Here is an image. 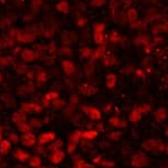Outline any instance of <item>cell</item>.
<instances>
[{
    "instance_id": "30bf717a",
    "label": "cell",
    "mask_w": 168,
    "mask_h": 168,
    "mask_svg": "<svg viewBox=\"0 0 168 168\" xmlns=\"http://www.w3.org/2000/svg\"><path fill=\"white\" fill-rule=\"evenodd\" d=\"M62 66H63V70L66 75H72V74H74V72H75V66H74V64L72 63L71 61H64L63 64H62Z\"/></svg>"
},
{
    "instance_id": "ba28073f",
    "label": "cell",
    "mask_w": 168,
    "mask_h": 168,
    "mask_svg": "<svg viewBox=\"0 0 168 168\" xmlns=\"http://www.w3.org/2000/svg\"><path fill=\"white\" fill-rule=\"evenodd\" d=\"M56 138V134L54 132H45V134H42L38 138V141L40 145H45L47 142H50L53 141L54 139Z\"/></svg>"
},
{
    "instance_id": "f35d334b",
    "label": "cell",
    "mask_w": 168,
    "mask_h": 168,
    "mask_svg": "<svg viewBox=\"0 0 168 168\" xmlns=\"http://www.w3.org/2000/svg\"><path fill=\"white\" fill-rule=\"evenodd\" d=\"M100 156H99V157H95V158H94V159H93V161H94V163H98V161H100Z\"/></svg>"
},
{
    "instance_id": "44dd1931",
    "label": "cell",
    "mask_w": 168,
    "mask_h": 168,
    "mask_svg": "<svg viewBox=\"0 0 168 168\" xmlns=\"http://www.w3.org/2000/svg\"><path fill=\"white\" fill-rule=\"evenodd\" d=\"M40 164H42V161H40V158H39L38 156H34V157H30L29 165L32 166V167L38 168V167H40Z\"/></svg>"
},
{
    "instance_id": "8fae6325",
    "label": "cell",
    "mask_w": 168,
    "mask_h": 168,
    "mask_svg": "<svg viewBox=\"0 0 168 168\" xmlns=\"http://www.w3.org/2000/svg\"><path fill=\"white\" fill-rule=\"evenodd\" d=\"M64 157H65L64 151L57 150V151H54V152L52 154V156H50V160H52V163H54V164H59V163L64 159Z\"/></svg>"
},
{
    "instance_id": "f546056e",
    "label": "cell",
    "mask_w": 168,
    "mask_h": 168,
    "mask_svg": "<svg viewBox=\"0 0 168 168\" xmlns=\"http://www.w3.org/2000/svg\"><path fill=\"white\" fill-rule=\"evenodd\" d=\"M29 126L32 127V128H39V127H42V121L39 120V119H32L30 120V123Z\"/></svg>"
},
{
    "instance_id": "83f0119b",
    "label": "cell",
    "mask_w": 168,
    "mask_h": 168,
    "mask_svg": "<svg viewBox=\"0 0 168 168\" xmlns=\"http://www.w3.org/2000/svg\"><path fill=\"white\" fill-rule=\"evenodd\" d=\"M62 147H63V141L62 140H57V141H55L53 143V146H52V149L53 151H57V150H62Z\"/></svg>"
},
{
    "instance_id": "7bdbcfd3",
    "label": "cell",
    "mask_w": 168,
    "mask_h": 168,
    "mask_svg": "<svg viewBox=\"0 0 168 168\" xmlns=\"http://www.w3.org/2000/svg\"><path fill=\"white\" fill-rule=\"evenodd\" d=\"M166 134H167V136H168V129H167V132H166Z\"/></svg>"
},
{
    "instance_id": "5bb4252c",
    "label": "cell",
    "mask_w": 168,
    "mask_h": 168,
    "mask_svg": "<svg viewBox=\"0 0 168 168\" xmlns=\"http://www.w3.org/2000/svg\"><path fill=\"white\" fill-rule=\"evenodd\" d=\"M11 148V143L8 140H4L0 142V154L1 155H8L9 150Z\"/></svg>"
},
{
    "instance_id": "8992f818",
    "label": "cell",
    "mask_w": 168,
    "mask_h": 168,
    "mask_svg": "<svg viewBox=\"0 0 168 168\" xmlns=\"http://www.w3.org/2000/svg\"><path fill=\"white\" fill-rule=\"evenodd\" d=\"M20 141L24 146L29 147V146H33V145L36 143V137L32 132H26V134H24L20 137Z\"/></svg>"
},
{
    "instance_id": "6da1fadb",
    "label": "cell",
    "mask_w": 168,
    "mask_h": 168,
    "mask_svg": "<svg viewBox=\"0 0 168 168\" xmlns=\"http://www.w3.org/2000/svg\"><path fill=\"white\" fill-rule=\"evenodd\" d=\"M142 148L146 149V150L150 151V150H158V151H163L164 150V143L161 141H158V140H152V139H149L147 141H145L142 143Z\"/></svg>"
},
{
    "instance_id": "4fadbf2b",
    "label": "cell",
    "mask_w": 168,
    "mask_h": 168,
    "mask_svg": "<svg viewBox=\"0 0 168 168\" xmlns=\"http://www.w3.org/2000/svg\"><path fill=\"white\" fill-rule=\"evenodd\" d=\"M21 57H22V59H24L25 62H33L34 59L36 58V54L34 53L33 50H25L24 52H22V55H21Z\"/></svg>"
},
{
    "instance_id": "ac0fdd59",
    "label": "cell",
    "mask_w": 168,
    "mask_h": 168,
    "mask_svg": "<svg viewBox=\"0 0 168 168\" xmlns=\"http://www.w3.org/2000/svg\"><path fill=\"white\" fill-rule=\"evenodd\" d=\"M97 136H98V131L95 130H86V131H83L81 134V137L84 139H94L97 138Z\"/></svg>"
},
{
    "instance_id": "cb8c5ba5",
    "label": "cell",
    "mask_w": 168,
    "mask_h": 168,
    "mask_svg": "<svg viewBox=\"0 0 168 168\" xmlns=\"http://www.w3.org/2000/svg\"><path fill=\"white\" fill-rule=\"evenodd\" d=\"M30 129H32V127L29 126V123H27V122H24V123H20V124H18V130L21 131V132H30Z\"/></svg>"
},
{
    "instance_id": "f6af8a7d",
    "label": "cell",
    "mask_w": 168,
    "mask_h": 168,
    "mask_svg": "<svg viewBox=\"0 0 168 168\" xmlns=\"http://www.w3.org/2000/svg\"><path fill=\"white\" fill-rule=\"evenodd\" d=\"M0 1H2V2H4V0H0Z\"/></svg>"
},
{
    "instance_id": "7c38bea8",
    "label": "cell",
    "mask_w": 168,
    "mask_h": 168,
    "mask_svg": "<svg viewBox=\"0 0 168 168\" xmlns=\"http://www.w3.org/2000/svg\"><path fill=\"white\" fill-rule=\"evenodd\" d=\"M26 120H27V118H26V116L24 114L22 111H21V112H16V113H14L13 121L16 123L17 126H18V124H20V123L26 122Z\"/></svg>"
},
{
    "instance_id": "2e32d148",
    "label": "cell",
    "mask_w": 168,
    "mask_h": 168,
    "mask_svg": "<svg viewBox=\"0 0 168 168\" xmlns=\"http://www.w3.org/2000/svg\"><path fill=\"white\" fill-rule=\"evenodd\" d=\"M141 114H142L141 109H140V108H136V109H134L131 111L129 119H130V121H134V122L139 121V120L141 119Z\"/></svg>"
},
{
    "instance_id": "4316f807",
    "label": "cell",
    "mask_w": 168,
    "mask_h": 168,
    "mask_svg": "<svg viewBox=\"0 0 168 168\" xmlns=\"http://www.w3.org/2000/svg\"><path fill=\"white\" fill-rule=\"evenodd\" d=\"M104 52H105V47H100L99 50H97L94 53H93L92 55V57L93 59H95V58H99V57H101L102 55L104 54Z\"/></svg>"
},
{
    "instance_id": "f1b7e54d",
    "label": "cell",
    "mask_w": 168,
    "mask_h": 168,
    "mask_svg": "<svg viewBox=\"0 0 168 168\" xmlns=\"http://www.w3.org/2000/svg\"><path fill=\"white\" fill-rule=\"evenodd\" d=\"M76 168H94V166L86 164L84 160L81 159V160H79V161L76 163Z\"/></svg>"
},
{
    "instance_id": "e0dca14e",
    "label": "cell",
    "mask_w": 168,
    "mask_h": 168,
    "mask_svg": "<svg viewBox=\"0 0 168 168\" xmlns=\"http://www.w3.org/2000/svg\"><path fill=\"white\" fill-rule=\"evenodd\" d=\"M109 122H110V124H111V126L117 127V128H123V127H126V126H127L126 122L122 121L121 119H119V118H117V117L111 118Z\"/></svg>"
},
{
    "instance_id": "ab89813d",
    "label": "cell",
    "mask_w": 168,
    "mask_h": 168,
    "mask_svg": "<svg viewBox=\"0 0 168 168\" xmlns=\"http://www.w3.org/2000/svg\"><path fill=\"white\" fill-rule=\"evenodd\" d=\"M62 53H64V54H68V50H62Z\"/></svg>"
},
{
    "instance_id": "74e56055",
    "label": "cell",
    "mask_w": 168,
    "mask_h": 168,
    "mask_svg": "<svg viewBox=\"0 0 168 168\" xmlns=\"http://www.w3.org/2000/svg\"><path fill=\"white\" fill-rule=\"evenodd\" d=\"M9 63L8 58H0V66H4V65H7Z\"/></svg>"
},
{
    "instance_id": "ee69618b",
    "label": "cell",
    "mask_w": 168,
    "mask_h": 168,
    "mask_svg": "<svg viewBox=\"0 0 168 168\" xmlns=\"http://www.w3.org/2000/svg\"><path fill=\"white\" fill-rule=\"evenodd\" d=\"M0 81H1V74H0Z\"/></svg>"
},
{
    "instance_id": "8d00e7d4",
    "label": "cell",
    "mask_w": 168,
    "mask_h": 168,
    "mask_svg": "<svg viewBox=\"0 0 168 168\" xmlns=\"http://www.w3.org/2000/svg\"><path fill=\"white\" fill-rule=\"evenodd\" d=\"M61 104H65V103H64V101H57V100H55V102H54V105L55 106H56V108H57V109H58V108H61V106H62V105Z\"/></svg>"
},
{
    "instance_id": "b9f144b4",
    "label": "cell",
    "mask_w": 168,
    "mask_h": 168,
    "mask_svg": "<svg viewBox=\"0 0 168 168\" xmlns=\"http://www.w3.org/2000/svg\"><path fill=\"white\" fill-rule=\"evenodd\" d=\"M166 152H167V155H168V145L166 146Z\"/></svg>"
},
{
    "instance_id": "5b68a950",
    "label": "cell",
    "mask_w": 168,
    "mask_h": 168,
    "mask_svg": "<svg viewBox=\"0 0 168 168\" xmlns=\"http://www.w3.org/2000/svg\"><path fill=\"white\" fill-rule=\"evenodd\" d=\"M43 110L42 105L37 103H24L21 105V111L24 113H30V112H40Z\"/></svg>"
},
{
    "instance_id": "3957f363",
    "label": "cell",
    "mask_w": 168,
    "mask_h": 168,
    "mask_svg": "<svg viewBox=\"0 0 168 168\" xmlns=\"http://www.w3.org/2000/svg\"><path fill=\"white\" fill-rule=\"evenodd\" d=\"M80 139H81V131L80 130H76L72 134V136L70 137L68 148H67L68 154H72L73 151L75 150L76 147H77V143H79V141H80Z\"/></svg>"
},
{
    "instance_id": "277c9868",
    "label": "cell",
    "mask_w": 168,
    "mask_h": 168,
    "mask_svg": "<svg viewBox=\"0 0 168 168\" xmlns=\"http://www.w3.org/2000/svg\"><path fill=\"white\" fill-rule=\"evenodd\" d=\"M148 158L146 157L145 155L142 154H138V155L134 156V158H132V166L136 168H141L143 166H147L148 165Z\"/></svg>"
},
{
    "instance_id": "e575fe53",
    "label": "cell",
    "mask_w": 168,
    "mask_h": 168,
    "mask_svg": "<svg viewBox=\"0 0 168 168\" xmlns=\"http://www.w3.org/2000/svg\"><path fill=\"white\" fill-rule=\"evenodd\" d=\"M128 15H129V19H130V20H134V18H136V11H134V9H131Z\"/></svg>"
},
{
    "instance_id": "1f68e13d",
    "label": "cell",
    "mask_w": 168,
    "mask_h": 168,
    "mask_svg": "<svg viewBox=\"0 0 168 168\" xmlns=\"http://www.w3.org/2000/svg\"><path fill=\"white\" fill-rule=\"evenodd\" d=\"M105 4V0H92L91 1V4H92L93 7H100L102 4Z\"/></svg>"
},
{
    "instance_id": "60d3db41",
    "label": "cell",
    "mask_w": 168,
    "mask_h": 168,
    "mask_svg": "<svg viewBox=\"0 0 168 168\" xmlns=\"http://www.w3.org/2000/svg\"><path fill=\"white\" fill-rule=\"evenodd\" d=\"M1 137H2V128L0 127V140H1Z\"/></svg>"
},
{
    "instance_id": "9c48e42d",
    "label": "cell",
    "mask_w": 168,
    "mask_h": 168,
    "mask_svg": "<svg viewBox=\"0 0 168 168\" xmlns=\"http://www.w3.org/2000/svg\"><path fill=\"white\" fill-rule=\"evenodd\" d=\"M104 28V25H100L97 26L95 28V34H94V40L97 44H103V35H102V30Z\"/></svg>"
},
{
    "instance_id": "d4e9b609",
    "label": "cell",
    "mask_w": 168,
    "mask_h": 168,
    "mask_svg": "<svg viewBox=\"0 0 168 168\" xmlns=\"http://www.w3.org/2000/svg\"><path fill=\"white\" fill-rule=\"evenodd\" d=\"M56 8H57V10H58V11H62V13H67V11H68V4H67V2H65V1H62V2L57 4Z\"/></svg>"
},
{
    "instance_id": "7a4b0ae2",
    "label": "cell",
    "mask_w": 168,
    "mask_h": 168,
    "mask_svg": "<svg viewBox=\"0 0 168 168\" xmlns=\"http://www.w3.org/2000/svg\"><path fill=\"white\" fill-rule=\"evenodd\" d=\"M16 38L21 43H32L36 38V34L25 32V30H17Z\"/></svg>"
},
{
    "instance_id": "ffe728a7",
    "label": "cell",
    "mask_w": 168,
    "mask_h": 168,
    "mask_svg": "<svg viewBox=\"0 0 168 168\" xmlns=\"http://www.w3.org/2000/svg\"><path fill=\"white\" fill-rule=\"evenodd\" d=\"M81 92L83 93V94H85V95H91V94L97 92V90L93 88V86H90V85H83L81 88Z\"/></svg>"
},
{
    "instance_id": "484cf974",
    "label": "cell",
    "mask_w": 168,
    "mask_h": 168,
    "mask_svg": "<svg viewBox=\"0 0 168 168\" xmlns=\"http://www.w3.org/2000/svg\"><path fill=\"white\" fill-rule=\"evenodd\" d=\"M58 99V93L57 92H48L45 95V99L44 100L46 101H55Z\"/></svg>"
},
{
    "instance_id": "52a82bcc",
    "label": "cell",
    "mask_w": 168,
    "mask_h": 168,
    "mask_svg": "<svg viewBox=\"0 0 168 168\" xmlns=\"http://www.w3.org/2000/svg\"><path fill=\"white\" fill-rule=\"evenodd\" d=\"M83 110L86 112L88 116H90V118L92 120H100L101 119V112L100 110L97 108H93V106H84Z\"/></svg>"
},
{
    "instance_id": "d6a6232c",
    "label": "cell",
    "mask_w": 168,
    "mask_h": 168,
    "mask_svg": "<svg viewBox=\"0 0 168 168\" xmlns=\"http://www.w3.org/2000/svg\"><path fill=\"white\" fill-rule=\"evenodd\" d=\"M81 55L83 57H88L91 55V50H88V48H83V50H81Z\"/></svg>"
},
{
    "instance_id": "bcb514c9",
    "label": "cell",
    "mask_w": 168,
    "mask_h": 168,
    "mask_svg": "<svg viewBox=\"0 0 168 168\" xmlns=\"http://www.w3.org/2000/svg\"><path fill=\"white\" fill-rule=\"evenodd\" d=\"M0 159H1V157H0Z\"/></svg>"
},
{
    "instance_id": "7402d4cb",
    "label": "cell",
    "mask_w": 168,
    "mask_h": 168,
    "mask_svg": "<svg viewBox=\"0 0 168 168\" xmlns=\"http://www.w3.org/2000/svg\"><path fill=\"white\" fill-rule=\"evenodd\" d=\"M116 83H117V77H116L113 74H110V75L106 77V85H108L110 88H113Z\"/></svg>"
},
{
    "instance_id": "d590c367",
    "label": "cell",
    "mask_w": 168,
    "mask_h": 168,
    "mask_svg": "<svg viewBox=\"0 0 168 168\" xmlns=\"http://www.w3.org/2000/svg\"><path fill=\"white\" fill-rule=\"evenodd\" d=\"M9 139H10V140H11V141H13V142H18V137H17L16 134H10V136H9Z\"/></svg>"
},
{
    "instance_id": "7dc6e473",
    "label": "cell",
    "mask_w": 168,
    "mask_h": 168,
    "mask_svg": "<svg viewBox=\"0 0 168 168\" xmlns=\"http://www.w3.org/2000/svg\"><path fill=\"white\" fill-rule=\"evenodd\" d=\"M38 168H40V167H38Z\"/></svg>"
},
{
    "instance_id": "4dcf8cb0",
    "label": "cell",
    "mask_w": 168,
    "mask_h": 168,
    "mask_svg": "<svg viewBox=\"0 0 168 168\" xmlns=\"http://www.w3.org/2000/svg\"><path fill=\"white\" fill-rule=\"evenodd\" d=\"M37 80L39 81V82H45V81L47 80V74L45 71H40L39 73H38L37 75Z\"/></svg>"
},
{
    "instance_id": "836d02e7",
    "label": "cell",
    "mask_w": 168,
    "mask_h": 168,
    "mask_svg": "<svg viewBox=\"0 0 168 168\" xmlns=\"http://www.w3.org/2000/svg\"><path fill=\"white\" fill-rule=\"evenodd\" d=\"M112 64H113V61H111V57H109V56H105L104 57V65L110 66V65H112Z\"/></svg>"
},
{
    "instance_id": "9a60e30c",
    "label": "cell",
    "mask_w": 168,
    "mask_h": 168,
    "mask_svg": "<svg viewBox=\"0 0 168 168\" xmlns=\"http://www.w3.org/2000/svg\"><path fill=\"white\" fill-rule=\"evenodd\" d=\"M14 155H15V157H16L17 159L20 160V161H26L27 159H29L30 158L29 154H27L26 151L21 150V149H17Z\"/></svg>"
},
{
    "instance_id": "d6986e66",
    "label": "cell",
    "mask_w": 168,
    "mask_h": 168,
    "mask_svg": "<svg viewBox=\"0 0 168 168\" xmlns=\"http://www.w3.org/2000/svg\"><path fill=\"white\" fill-rule=\"evenodd\" d=\"M166 116H167V113H166V110L165 109H158L155 113L156 120H157V121H159V122L164 121Z\"/></svg>"
},
{
    "instance_id": "603a6c76",
    "label": "cell",
    "mask_w": 168,
    "mask_h": 168,
    "mask_svg": "<svg viewBox=\"0 0 168 168\" xmlns=\"http://www.w3.org/2000/svg\"><path fill=\"white\" fill-rule=\"evenodd\" d=\"M42 6V0H33L32 1V10L33 13H38Z\"/></svg>"
}]
</instances>
